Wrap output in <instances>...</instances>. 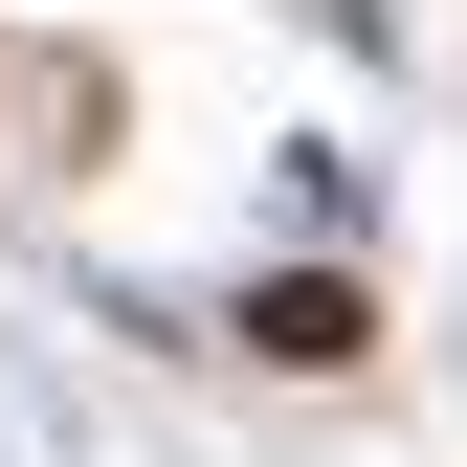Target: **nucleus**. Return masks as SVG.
<instances>
[{"mask_svg":"<svg viewBox=\"0 0 467 467\" xmlns=\"http://www.w3.org/2000/svg\"><path fill=\"white\" fill-rule=\"evenodd\" d=\"M245 334H267V357H289V379H334V357H357V334H379V312H357V289H334V267H289V289H267V312H245Z\"/></svg>","mask_w":467,"mask_h":467,"instance_id":"1","label":"nucleus"}]
</instances>
